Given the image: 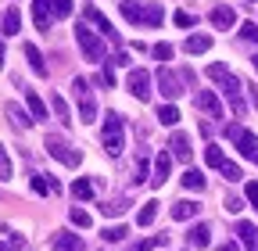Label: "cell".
Segmentation results:
<instances>
[{"mask_svg":"<svg viewBox=\"0 0 258 251\" xmlns=\"http://www.w3.org/2000/svg\"><path fill=\"white\" fill-rule=\"evenodd\" d=\"M169 169H172V154H165V151H161L158 158H154V176H151V183H154V186H165Z\"/></svg>","mask_w":258,"mask_h":251,"instance_id":"10","label":"cell"},{"mask_svg":"<svg viewBox=\"0 0 258 251\" xmlns=\"http://www.w3.org/2000/svg\"><path fill=\"white\" fill-rule=\"evenodd\" d=\"M154 215H158V205H154V201H147V205L137 212V226H151V223H154Z\"/></svg>","mask_w":258,"mask_h":251,"instance_id":"29","label":"cell"},{"mask_svg":"<svg viewBox=\"0 0 258 251\" xmlns=\"http://www.w3.org/2000/svg\"><path fill=\"white\" fill-rule=\"evenodd\" d=\"M144 179H147V162L140 158V162H137V176H133V186H140Z\"/></svg>","mask_w":258,"mask_h":251,"instance_id":"42","label":"cell"},{"mask_svg":"<svg viewBox=\"0 0 258 251\" xmlns=\"http://www.w3.org/2000/svg\"><path fill=\"white\" fill-rule=\"evenodd\" d=\"M69 219H72L76 226H83V230L93 223V219H90V212H83V208H72V212H69Z\"/></svg>","mask_w":258,"mask_h":251,"instance_id":"35","label":"cell"},{"mask_svg":"<svg viewBox=\"0 0 258 251\" xmlns=\"http://www.w3.org/2000/svg\"><path fill=\"white\" fill-rule=\"evenodd\" d=\"M25 57H29V69L36 76H47V65H43V54L36 50V43H25Z\"/></svg>","mask_w":258,"mask_h":251,"instance_id":"19","label":"cell"},{"mask_svg":"<svg viewBox=\"0 0 258 251\" xmlns=\"http://www.w3.org/2000/svg\"><path fill=\"white\" fill-rule=\"evenodd\" d=\"M154 57L158 61H169L172 57V43H154Z\"/></svg>","mask_w":258,"mask_h":251,"instance_id":"38","label":"cell"},{"mask_svg":"<svg viewBox=\"0 0 258 251\" xmlns=\"http://www.w3.org/2000/svg\"><path fill=\"white\" fill-rule=\"evenodd\" d=\"M247 201L258 208V179H251V183H247Z\"/></svg>","mask_w":258,"mask_h":251,"instance_id":"43","label":"cell"},{"mask_svg":"<svg viewBox=\"0 0 258 251\" xmlns=\"http://www.w3.org/2000/svg\"><path fill=\"white\" fill-rule=\"evenodd\" d=\"M222 176L230 179V183H237V179H240V169H237L233 162H226V165H222Z\"/></svg>","mask_w":258,"mask_h":251,"instance_id":"41","label":"cell"},{"mask_svg":"<svg viewBox=\"0 0 258 251\" xmlns=\"http://www.w3.org/2000/svg\"><path fill=\"white\" fill-rule=\"evenodd\" d=\"M247 90H251V97H254V108H258V90H254V86H247Z\"/></svg>","mask_w":258,"mask_h":251,"instance_id":"47","label":"cell"},{"mask_svg":"<svg viewBox=\"0 0 258 251\" xmlns=\"http://www.w3.org/2000/svg\"><path fill=\"white\" fill-rule=\"evenodd\" d=\"M86 18H90V22H93V25H97V29L104 33V40L118 43V36H115V25H111V22H108V18L101 15V11H97V8H90V11H86Z\"/></svg>","mask_w":258,"mask_h":251,"instance_id":"13","label":"cell"},{"mask_svg":"<svg viewBox=\"0 0 258 251\" xmlns=\"http://www.w3.org/2000/svg\"><path fill=\"white\" fill-rule=\"evenodd\" d=\"M18 29H22V15H18V8H8V15H4V33H8V36H18Z\"/></svg>","mask_w":258,"mask_h":251,"instance_id":"24","label":"cell"},{"mask_svg":"<svg viewBox=\"0 0 258 251\" xmlns=\"http://www.w3.org/2000/svg\"><path fill=\"white\" fill-rule=\"evenodd\" d=\"M158 122H161V126H176V122H179V108H176V104L158 108Z\"/></svg>","mask_w":258,"mask_h":251,"instance_id":"28","label":"cell"},{"mask_svg":"<svg viewBox=\"0 0 258 251\" xmlns=\"http://www.w3.org/2000/svg\"><path fill=\"white\" fill-rule=\"evenodd\" d=\"M194 104H198L201 111H208L212 118H222V104H219V97L212 90H198V93H194Z\"/></svg>","mask_w":258,"mask_h":251,"instance_id":"9","label":"cell"},{"mask_svg":"<svg viewBox=\"0 0 258 251\" xmlns=\"http://www.w3.org/2000/svg\"><path fill=\"white\" fill-rule=\"evenodd\" d=\"M101 144L111 158H118L122 147H125V126H122V115L118 111H108L104 115V133H101Z\"/></svg>","mask_w":258,"mask_h":251,"instance_id":"2","label":"cell"},{"mask_svg":"<svg viewBox=\"0 0 258 251\" xmlns=\"http://www.w3.org/2000/svg\"><path fill=\"white\" fill-rule=\"evenodd\" d=\"M183 186H186V191H205V176L198 169H186L183 172Z\"/></svg>","mask_w":258,"mask_h":251,"instance_id":"26","label":"cell"},{"mask_svg":"<svg viewBox=\"0 0 258 251\" xmlns=\"http://www.w3.org/2000/svg\"><path fill=\"white\" fill-rule=\"evenodd\" d=\"M32 18H36V29H40V33H47V29H50V0H36V4H32Z\"/></svg>","mask_w":258,"mask_h":251,"instance_id":"12","label":"cell"},{"mask_svg":"<svg viewBox=\"0 0 258 251\" xmlns=\"http://www.w3.org/2000/svg\"><path fill=\"white\" fill-rule=\"evenodd\" d=\"M50 15L54 18H69L72 15V0H50Z\"/></svg>","mask_w":258,"mask_h":251,"instance_id":"33","label":"cell"},{"mask_svg":"<svg viewBox=\"0 0 258 251\" xmlns=\"http://www.w3.org/2000/svg\"><path fill=\"white\" fill-rule=\"evenodd\" d=\"M72 194H76L79 201H90V198H93V183H90V179H76V183H72Z\"/></svg>","mask_w":258,"mask_h":251,"instance_id":"30","label":"cell"},{"mask_svg":"<svg viewBox=\"0 0 258 251\" xmlns=\"http://www.w3.org/2000/svg\"><path fill=\"white\" fill-rule=\"evenodd\" d=\"M208 47H212V36H208V33H194V36H186V43H183L186 54H205Z\"/></svg>","mask_w":258,"mask_h":251,"instance_id":"14","label":"cell"},{"mask_svg":"<svg viewBox=\"0 0 258 251\" xmlns=\"http://www.w3.org/2000/svg\"><path fill=\"white\" fill-rule=\"evenodd\" d=\"M72 90H76V97H79V118H83V122H93V118H97V104H93V97H90V83H86V79H76Z\"/></svg>","mask_w":258,"mask_h":251,"instance_id":"7","label":"cell"},{"mask_svg":"<svg viewBox=\"0 0 258 251\" xmlns=\"http://www.w3.org/2000/svg\"><path fill=\"white\" fill-rule=\"evenodd\" d=\"M125 86H129V93H133L137 101H151V72L147 69H133L129 79H125Z\"/></svg>","mask_w":258,"mask_h":251,"instance_id":"6","label":"cell"},{"mask_svg":"<svg viewBox=\"0 0 258 251\" xmlns=\"http://www.w3.org/2000/svg\"><path fill=\"white\" fill-rule=\"evenodd\" d=\"M76 43L83 47L86 61H101V57H104V43L97 40V33H93V29H86V25H76Z\"/></svg>","mask_w":258,"mask_h":251,"instance_id":"5","label":"cell"},{"mask_svg":"<svg viewBox=\"0 0 258 251\" xmlns=\"http://www.w3.org/2000/svg\"><path fill=\"white\" fill-rule=\"evenodd\" d=\"M122 18H129V22H137V25H161L165 22V11H161V4H122Z\"/></svg>","mask_w":258,"mask_h":251,"instance_id":"3","label":"cell"},{"mask_svg":"<svg viewBox=\"0 0 258 251\" xmlns=\"http://www.w3.org/2000/svg\"><path fill=\"white\" fill-rule=\"evenodd\" d=\"M8 118L18 126V130H29V126H32V118H29V115H25L18 104H8Z\"/></svg>","mask_w":258,"mask_h":251,"instance_id":"27","label":"cell"},{"mask_svg":"<svg viewBox=\"0 0 258 251\" xmlns=\"http://www.w3.org/2000/svg\"><path fill=\"white\" fill-rule=\"evenodd\" d=\"M43 147H47V154H54V158H57L61 165H69V169H76V165L83 162V154H79V151H72L61 137H47V140H43Z\"/></svg>","mask_w":258,"mask_h":251,"instance_id":"4","label":"cell"},{"mask_svg":"<svg viewBox=\"0 0 258 251\" xmlns=\"http://www.w3.org/2000/svg\"><path fill=\"white\" fill-rule=\"evenodd\" d=\"M237 147H240V154H244V158H251V162L258 165V137H254V133L240 130V137H237Z\"/></svg>","mask_w":258,"mask_h":251,"instance_id":"11","label":"cell"},{"mask_svg":"<svg viewBox=\"0 0 258 251\" xmlns=\"http://www.w3.org/2000/svg\"><path fill=\"white\" fill-rule=\"evenodd\" d=\"M254 69H258V54H254Z\"/></svg>","mask_w":258,"mask_h":251,"instance_id":"50","label":"cell"},{"mask_svg":"<svg viewBox=\"0 0 258 251\" xmlns=\"http://www.w3.org/2000/svg\"><path fill=\"white\" fill-rule=\"evenodd\" d=\"M158 86H161L165 97H179V93H183V76H176L169 69H158Z\"/></svg>","mask_w":258,"mask_h":251,"instance_id":"8","label":"cell"},{"mask_svg":"<svg viewBox=\"0 0 258 251\" xmlns=\"http://www.w3.org/2000/svg\"><path fill=\"white\" fill-rule=\"evenodd\" d=\"M237 237H240V244L247 251H258V230L251 223H237Z\"/></svg>","mask_w":258,"mask_h":251,"instance_id":"17","label":"cell"},{"mask_svg":"<svg viewBox=\"0 0 258 251\" xmlns=\"http://www.w3.org/2000/svg\"><path fill=\"white\" fill-rule=\"evenodd\" d=\"M0 251H15V244H0Z\"/></svg>","mask_w":258,"mask_h":251,"instance_id":"48","label":"cell"},{"mask_svg":"<svg viewBox=\"0 0 258 251\" xmlns=\"http://www.w3.org/2000/svg\"><path fill=\"white\" fill-rule=\"evenodd\" d=\"M101 212H104V215H122L125 205H122V201H108V205H101Z\"/></svg>","mask_w":258,"mask_h":251,"instance_id":"40","label":"cell"},{"mask_svg":"<svg viewBox=\"0 0 258 251\" xmlns=\"http://www.w3.org/2000/svg\"><path fill=\"white\" fill-rule=\"evenodd\" d=\"M186 240H190V247H208V244H212V230H208L205 223H198V226H190Z\"/></svg>","mask_w":258,"mask_h":251,"instance_id":"15","label":"cell"},{"mask_svg":"<svg viewBox=\"0 0 258 251\" xmlns=\"http://www.w3.org/2000/svg\"><path fill=\"white\" fill-rule=\"evenodd\" d=\"M219 251H240L237 244H219Z\"/></svg>","mask_w":258,"mask_h":251,"instance_id":"46","label":"cell"},{"mask_svg":"<svg viewBox=\"0 0 258 251\" xmlns=\"http://www.w3.org/2000/svg\"><path fill=\"white\" fill-rule=\"evenodd\" d=\"M198 212H201L198 201H176V205H172V219H179V223H183V219H194Z\"/></svg>","mask_w":258,"mask_h":251,"instance_id":"20","label":"cell"},{"mask_svg":"<svg viewBox=\"0 0 258 251\" xmlns=\"http://www.w3.org/2000/svg\"><path fill=\"white\" fill-rule=\"evenodd\" d=\"M97 83H101V86H115V76H111V69H104L101 76H97Z\"/></svg>","mask_w":258,"mask_h":251,"instance_id":"44","label":"cell"},{"mask_svg":"<svg viewBox=\"0 0 258 251\" xmlns=\"http://www.w3.org/2000/svg\"><path fill=\"white\" fill-rule=\"evenodd\" d=\"M54 251H83V240L76 233H54Z\"/></svg>","mask_w":258,"mask_h":251,"instance_id":"18","label":"cell"},{"mask_svg":"<svg viewBox=\"0 0 258 251\" xmlns=\"http://www.w3.org/2000/svg\"><path fill=\"white\" fill-rule=\"evenodd\" d=\"M205 162H208L212 169H222V165H226V154H222V147H219V144L205 147Z\"/></svg>","mask_w":258,"mask_h":251,"instance_id":"25","label":"cell"},{"mask_svg":"<svg viewBox=\"0 0 258 251\" xmlns=\"http://www.w3.org/2000/svg\"><path fill=\"white\" fill-rule=\"evenodd\" d=\"M169 147H172V154H176L179 162H190V137L186 133H172Z\"/></svg>","mask_w":258,"mask_h":251,"instance_id":"16","label":"cell"},{"mask_svg":"<svg viewBox=\"0 0 258 251\" xmlns=\"http://www.w3.org/2000/svg\"><path fill=\"white\" fill-rule=\"evenodd\" d=\"M0 69H4V43H0Z\"/></svg>","mask_w":258,"mask_h":251,"instance_id":"49","label":"cell"},{"mask_svg":"<svg viewBox=\"0 0 258 251\" xmlns=\"http://www.w3.org/2000/svg\"><path fill=\"white\" fill-rule=\"evenodd\" d=\"M32 191H36V194H54L57 183L54 179H43V176H32Z\"/></svg>","mask_w":258,"mask_h":251,"instance_id":"32","label":"cell"},{"mask_svg":"<svg viewBox=\"0 0 258 251\" xmlns=\"http://www.w3.org/2000/svg\"><path fill=\"white\" fill-rule=\"evenodd\" d=\"M194 22H198V18H194L190 11H176V25H179V29H190Z\"/></svg>","mask_w":258,"mask_h":251,"instance_id":"39","label":"cell"},{"mask_svg":"<svg viewBox=\"0 0 258 251\" xmlns=\"http://www.w3.org/2000/svg\"><path fill=\"white\" fill-rule=\"evenodd\" d=\"M208 79L222 86V93L230 97V104H233V111H237V115H244V111H247V104H244V97H240V79H237L230 69H226V65H208Z\"/></svg>","mask_w":258,"mask_h":251,"instance_id":"1","label":"cell"},{"mask_svg":"<svg viewBox=\"0 0 258 251\" xmlns=\"http://www.w3.org/2000/svg\"><path fill=\"white\" fill-rule=\"evenodd\" d=\"M125 233H129V230H125V226H108V230H104V233H101V237H104V240H108V244H118V240H122V237H125Z\"/></svg>","mask_w":258,"mask_h":251,"instance_id":"34","label":"cell"},{"mask_svg":"<svg viewBox=\"0 0 258 251\" xmlns=\"http://www.w3.org/2000/svg\"><path fill=\"white\" fill-rule=\"evenodd\" d=\"M154 247H165V233H154V237H147V240L133 244V251H154Z\"/></svg>","mask_w":258,"mask_h":251,"instance_id":"31","label":"cell"},{"mask_svg":"<svg viewBox=\"0 0 258 251\" xmlns=\"http://www.w3.org/2000/svg\"><path fill=\"white\" fill-rule=\"evenodd\" d=\"M25 104H29L32 118H47V104L40 101V93H36V90H25Z\"/></svg>","mask_w":258,"mask_h":251,"instance_id":"22","label":"cell"},{"mask_svg":"<svg viewBox=\"0 0 258 251\" xmlns=\"http://www.w3.org/2000/svg\"><path fill=\"white\" fill-rule=\"evenodd\" d=\"M233 22H237V18H233L230 8H215V11H212V25H215V29H230Z\"/></svg>","mask_w":258,"mask_h":251,"instance_id":"23","label":"cell"},{"mask_svg":"<svg viewBox=\"0 0 258 251\" xmlns=\"http://www.w3.org/2000/svg\"><path fill=\"white\" fill-rule=\"evenodd\" d=\"M240 36L251 40V43H258V25H254V22H244V25H240Z\"/></svg>","mask_w":258,"mask_h":251,"instance_id":"37","label":"cell"},{"mask_svg":"<svg viewBox=\"0 0 258 251\" xmlns=\"http://www.w3.org/2000/svg\"><path fill=\"white\" fill-rule=\"evenodd\" d=\"M11 158H8V151H4V144H0V179H11Z\"/></svg>","mask_w":258,"mask_h":251,"instance_id":"36","label":"cell"},{"mask_svg":"<svg viewBox=\"0 0 258 251\" xmlns=\"http://www.w3.org/2000/svg\"><path fill=\"white\" fill-rule=\"evenodd\" d=\"M226 208H230V212H240L244 201H240V198H226Z\"/></svg>","mask_w":258,"mask_h":251,"instance_id":"45","label":"cell"},{"mask_svg":"<svg viewBox=\"0 0 258 251\" xmlns=\"http://www.w3.org/2000/svg\"><path fill=\"white\" fill-rule=\"evenodd\" d=\"M50 108H54V115L61 118V126H72V111H69V104H64L61 93H50Z\"/></svg>","mask_w":258,"mask_h":251,"instance_id":"21","label":"cell"}]
</instances>
